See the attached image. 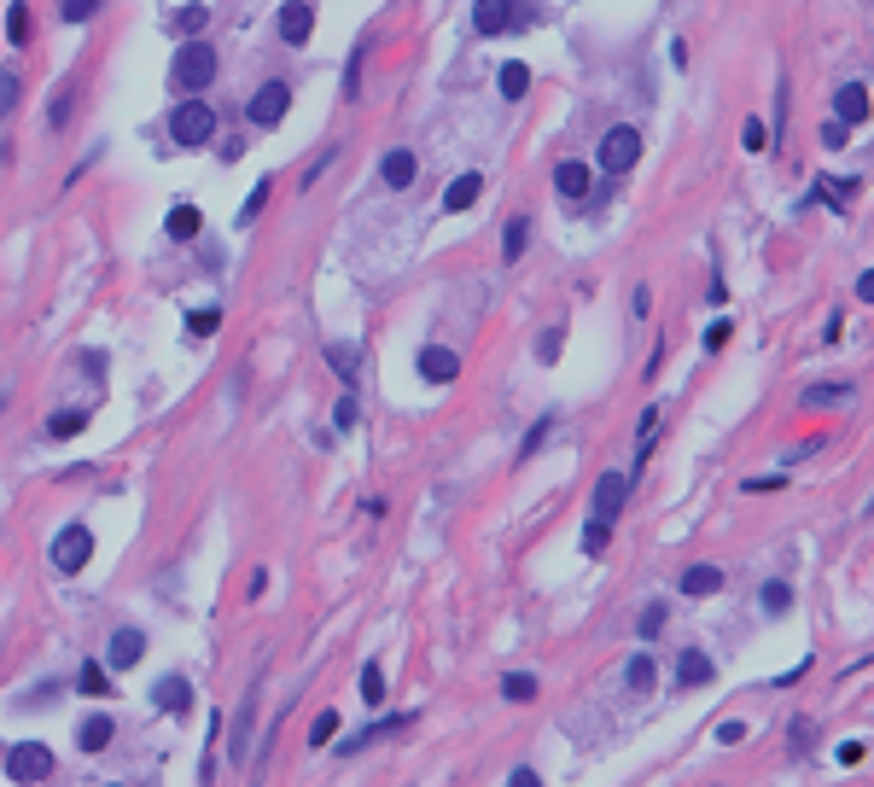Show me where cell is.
Segmentation results:
<instances>
[{
  "label": "cell",
  "mask_w": 874,
  "mask_h": 787,
  "mask_svg": "<svg viewBox=\"0 0 874 787\" xmlns=\"http://www.w3.org/2000/svg\"><path fill=\"white\" fill-rule=\"evenodd\" d=\"M216 70L222 65H216V47H210V41H181V53L169 59V82H175L187 100H199L204 88L216 82Z\"/></svg>",
  "instance_id": "cell-1"
},
{
  "label": "cell",
  "mask_w": 874,
  "mask_h": 787,
  "mask_svg": "<svg viewBox=\"0 0 874 787\" xmlns=\"http://www.w3.org/2000/svg\"><path fill=\"white\" fill-rule=\"evenodd\" d=\"M210 135H216V111H210L204 100H181L175 111H169V140H175V146L193 152V146H204Z\"/></svg>",
  "instance_id": "cell-2"
},
{
  "label": "cell",
  "mask_w": 874,
  "mask_h": 787,
  "mask_svg": "<svg viewBox=\"0 0 874 787\" xmlns=\"http://www.w3.org/2000/svg\"><path fill=\"white\" fill-rule=\"evenodd\" d=\"M53 747H41V741H18V747H6V776L18 787H41L53 776Z\"/></svg>",
  "instance_id": "cell-3"
},
{
  "label": "cell",
  "mask_w": 874,
  "mask_h": 787,
  "mask_svg": "<svg viewBox=\"0 0 874 787\" xmlns=\"http://www.w3.org/2000/svg\"><path fill=\"white\" fill-rule=\"evenodd\" d=\"M47 554H53V566H59L65 578H76V572L94 560V531H88L82 519H70V525H59V537H53Z\"/></svg>",
  "instance_id": "cell-4"
},
{
  "label": "cell",
  "mask_w": 874,
  "mask_h": 787,
  "mask_svg": "<svg viewBox=\"0 0 874 787\" xmlns=\"http://www.w3.org/2000/svg\"><path fill=\"white\" fill-rule=\"evenodd\" d=\"M595 164H601L606 175H630V170L641 164V135L630 129V123L606 129V135H601V152H595Z\"/></svg>",
  "instance_id": "cell-5"
},
{
  "label": "cell",
  "mask_w": 874,
  "mask_h": 787,
  "mask_svg": "<svg viewBox=\"0 0 874 787\" xmlns=\"http://www.w3.org/2000/svg\"><path fill=\"white\" fill-rule=\"evenodd\" d=\"M286 111H292V88L274 76V82H263V88L251 94V105H245V123H251V129H280V123H286Z\"/></svg>",
  "instance_id": "cell-6"
},
{
  "label": "cell",
  "mask_w": 874,
  "mask_h": 787,
  "mask_svg": "<svg viewBox=\"0 0 874 787\" xmlns=\"http://www.w3.org/2000/svg\"><path fill=\"white\" fill-rule=\"evenodd\" d=\"M140 659H146V630H135V624L111 630V642H105V671H135Z\"/></svg>",
  "instance_id": "cell-7"
},
{
  "label": "cell",
  "mask_w": 874,
  "mask_h": 787,
  "mask_svg": "<svg viewBox=\"0 0 874 787\" xmlns=\"http://www.w3.org/2000/svg\"><path fill=\"white\" fill-rule=\"evenodd\" d=\"M414 368H420V379H426V385H455V374H461V356H455L449 344H426V350L414 356Z\"/></svg>",
  "instance_id": "cell-8"
},
{
  "label": "cell",
  "mask_w": 874,
  "mask_h": 787,
  "mask_svg": "<svg viewBox=\"0 0 874 787\" xmlns=\"http://www.w3.org/2000/svg\"><path fill=\"white\" fill-rule=\"evenodd\" d=\"M274 24H280V41H286V47H309V35H315V6H309V0H286Z\"/></svg>",
  "instance_id": "cell-9"
},
{
  "label": "cell",
  "mask_w": 874,
  "mask_h": 787,
  "mask_svg": "<svg viewBox=\"0 0 874 787\" xmlns=\"http://www.w3.org/2000/svg\"><path fill=\"white\" fill-rule=\"evenodd\" d=\"M408 723H414V712H385L379 723H368V729H356L350 741H338V753H344V758H356L362 747H373V741H385V735H403Z\"/></svg>",
  "instance_id": "cell-10"
},
{
  "label": "cell",
  "mask_w": 874,
  "mask_h": 787,
  "mask_svg": "<svg viewBox=\"0 0 874 787\" xmlns=\"http://www.w3.org/2000/svg\"><path fill=\"white\" fill-rule=\"evenodd\" d=\"M117 741V718L111 712H88V718H76V753H105Z\"/></svg>",
  "instance_id": "cell-11"
},
{
  "label": "cell",
  "mask_w": 874,
  "mask_h": 787,
  "mask_svg": "<svg viewBox=\"0 0 874 787\" xmlns=\"http://www.w3.org/2000/svg\"><path fill=\"white\" fill-rule=\"evenodd\" d=\"M624 496H630V479H624V473H601V479H595V514L589 519L612 525V519L624 514Z\"/></svg>",
  "instance_id": "cell-12"
},
{
  "label": "cell",
  "mask_w": 874,
  "mask_h": 787,
  "mask_svg": "<svg viewBox=\"0 0 874 787\" xmlns=\"http://www.w3.org/2000/svg\"><path fill=\"white\" fill-rule=\"evenodd\" d=\"M834 123H845V129L869 123V82H840V94H834Z\"/></svg>",
  "instance_id": "cell-13"
},
{
  "label": "cell",
  "mask_w": 874,
  "mask_h": 787,
  "mask_svg": "<svg viewBox=\"0 0 874 787\" xmlns=\"http://www.w3.org/2000/svg\"><path fill=\"white\" fill-rule=\"evenodd\" d=\"M152 706H158V712H169V718H187V712H193V683H187V677H158V688H152Z\"/></svg>",
  "instance_id": "cell-14"
},
{
  "label": "cell",
  "mask_w": 874,
  "mask_h": 787,
  "mask_svg": "<svg viewBox=\"0 0 874 787\" xmlns=\"http://www.w3.org/2000/svg\"><path fill=\"white\" fill-rule=\"evenodd\" d=\"M472 30L478 35H507L513 30V0H472Z\"/></svg>",
  "instance_id": "cell-15"
},
{
  "label": "cell",
  "mask_w": 874,
  "mask_h": 787,
  "mask_svg": "<svg viewBox=\"0 0 874 787\" xmlns=\"http://www.w3.org/2000/svg\"><path fill=\"white\" fill-rule=\"evenodd\" d=\"M711 677H717L711 653H700V648H682V653H676V688H706Z\"/></svg>",
  "instance_id": "cell-16"
},
{
  "label": "cell",
  "mask_w": 874,
  "mask_h": 787,
  "mask_svg": "<svg viewBox=\"0 0 874 787\" xmlns=\"http://www.w3.org/2000/svg\"><path fill=\"white\" fill-rule=\"evenodd\" d=\"M414 175H420V158H414L408 146H391V152L379 158V181H385V187H414Z\"/></svg>",
  "instance_id": "cell-17"
},
{
  "label": "cell",
  "mask_w": 874,
  "mask_h": 787,
  "mask_svg": "<svg viewBox=\"0 0 874 787\" xmlns=\"http://www.w3.org/2000/svg\"><path fill=\"white\" fill-rule=\"evenodd\" d=\"M251 723H257V688H245L239 718H234V735H228V758H234V764H245V753H251Z\"/></svg>",
  "instance_id": "cell-18"
},
{
  "label": "cell",
  "mask_w": 874,
  "mask_h": 787,
  "mask_svg": "<svg viewBox=\"0 0 874 787\" xmlns=\"http://www.w3.org/2000/svg\"><path fill=\"white\" fill-rule=\"evenodd\" d=\"M554 193H560V199H583V193H589V164H583V158H560V164H554Z\"/></svg>",
  "instance_id": "cell-19"
},
{
  "label": "cell",
  "mask_w": 874,
  "mask_h": 787,
  "mask_svg": "<svg viewBox=\"0 0 874 787\" xmlns=\"http://www.w3.org/2000/svg\"><path fill=\"white\" fill-rule=\"evenodd\" d=\"M676 583H682V595H688V601H706V595H717V589H723V566H688Z\"/></svg>",
  "instance_id": "cell-20"
},
{
  "label": "cell",
  "mask_w": 874,
  "mask_h": 787,
  "mask_svg": "<svg viewBox=\"0 0 874 787\" xmlns=\"http://www.w3.org/2000/svg\"><path fill=\"white\" fill-rule=\"evenodd\" d=\"M478 193H484V175H478V170L455 175V181L443 187V210H472V205H478Z\"/></svg>",
  "instance_id": "cell-21"
},
{
  "label": "cell",
  "mask_w": 874,
  "mask_h": 787,
  "mask_svg": "<svg viewBox=\"0 0 874 787\" xmlns=\"http://www.w3.org/2000/svg\"><path fill=\"white\" fill-rule=\"evenodd\" d=\"M204 24H210V6H199V0H187V6H175V12H169V30L181 35V41H199Z\"/></svg>",
  "instance_id": "cell-22"
},
{
  "label": "cell",
  "mask_w": 874,
  "mask_h": 787,
  "mask_svg": "<svg viewBox=\"0 0 874 787\" xmlns=\"http://www.w3.org/2000/svg\"><path fill=\"white\" fill-rule=\"evenodd\" d=\"M327 368L344 379V391H356V374H362V350H356V344H327Z\"/></svg>",
  "instance_id": "cell-23"
},
{
  "label": "cell",
  "mask_w": 874,
  "mask_h": 787,
  "mask_svg": "<svg viewBox=\"0 0 874 787\" xmlns=\"http://www.w3.org/2000/svg\"><path fill=\"white\" fill-rule=\"evenodd\" d=\"M88 432V409H59V414H47V438L53 444H65V438H82Z\"/></svg>",
  "instance_id": "cell-24"
},
{
  "label": "cell",
  "mask_w": 874,
  "mask_h": 787,
  "mask_svg": "<svg viewBox=\"0 0 874 787\" xmlns=\"http://www.w3.org/2000/svg\"><path fill=\"white\" fill-rule=\"evenodd\" d=\"M537 694H542V683L531 677V671H507V677H502V700H507V706H531Z\"/></svg>",
  "instance_id": "cell-25"
},
{
  "label": "cell",
  "mask_w": 874,
  "mask_h": 787,
  "mask_svg": "<svg viewBox=\"0 0 874 787\" xmlns=\"http://www.w3.org/2000/svg\"><path fill=\"white\" fill-rule=\"evenodd\" d=\"M111 688H117V683H111V671H105V659H88V665L76 671V694H94V700H105Z\"/></svg>",
  "instance_id": "cell-26"
},
{
  "label": "cell",
  "mask_w": 874,
  "mask_h": 787,
  "mask_svg": "<svg viewBox=\"0 0 874 787\" xmlns=\"http://www.w3.org/2000/svg\"><path fill=\"white\" fill-rule=\"evenodd\" d=\"M169 240H199V228H204V216H199V205H175L169 210Z\"/></svg>",
  "instance_id": "cell-27"
},
{
  "label": "cell",
  "mask_w": 874,
  "mask_h": 787,
  "mask_svg": "<svg viewBox=\"0 0 874 787\" xmlns=\"http://www.w3.org/2000/svg\"><path fill=\"white\" fill-rule=\"evenodd\" d=\"M799 403H805V409H840V403H851V385H845V379H834V385H810Z\"/></svg>",
  "instance_id": "cell-28"
},
{
  "label": "cell",
  "mask_w": 874,
  "mask_h": 787,
  "mask_svg": "<svg viewBox=\"0 0 874 787\" xmlns=\"http://www.w3.org/2000/svg\"><path fill=\"white\" fill-rule=\"evenodd\" d=\"M665 618H671V601H647L641 618H636V636L641 642H659V636H665Z\"/></svg>",
  "instance_id": "cell-29"
},
{
  "label": "cell",
  "mask_w": 874,
  "mask_h": 787,
  "mask_svg": "<svg viewBox=\"0 0 874 787\" xmlns=\"http://www.w3.org/2000/svg\"><path fill=\"white\" fill-rule=\"evenodd\" d=\"M525 245H531V216H513L502 234V263H519L525 257Z\"/></svg>",
  "instance_id": "cell-30"
},
{
  "label": "cell",
  "mask_w": 874,
  "mask_h": 787,
  "mask_svg": "<svg viewBox=\"0 0 874 787\" xmlns=\"http://www.w3.org/2000/svg\"><path fill=\"white\" fill-rule=\"evenodd\" d=\"M525 94H531V65L507 59L502 65V100H525Z\"/></svg>",
  "instance_id": "cell-31"
},
{
  "label": "cell",
  "mask_w": 874,
  "mask_h": 787,
  "mask_svg": "<svg viewBox=\"0 0 874 787\" xmlns=\"http://www.w3.org/2000/svg\"><path fill=\"white\" fill-rule=\"evenodd\" d=\"M624 683H630V694H647V688L659 683V665H653L647 653H636V659L624 665Z\"/></svg>",
  "instance_id": "cell-32"
},
{
  "label": "cell",
  "mask_w": 874,
  "mask_h": 787,
  "mask_svg": "<svg viewBox=\"0 0 874 787\" xmlns=\"http://www.w3.org/2000/svg\"><path fill=\"white\" fill-rule=\"evenodd\" d=\"M30 30H35L30 6H24V0H12V6H6V41H12V47H24V41H30Z\"/></svg>",
  "instance_id": "cell-33"
},
{
  "label": "cell",
  "mask_w": 874,
  "mask_h": 787,
  "mask_svg": "<svg viewBox=\"0 0 874 787\" xmlns=\"http://www.w3.org/2000/svg\"><path fill=\"white\" fill-rule=\"evenodd\" d=\"M269 193H274V181L263 175V181H257V187L245 193V210H239V228H251V222H257L263 210H269Z\"/></svg>",
  "instance_id": "cell-34"
},
{
  "label": "cell",
  "mask_w": 874,
  "mask_h": 787,
  "mask_svg": "<svg viewBox=\"0 0 874 787\" xmlns=\"http://www.w3.org/2000/svg\"><path fill=\"white\" fill-rule=\"evenodd\" d=\"M758 607H764V613H787V607H793V589H787L781 578H770L764 589H758Z\"/></svg>",
  "instance_id": "cell-35"
},
{
  "label": "cell",
  "mask_w": 874,
  "mask_h": 787,
  "mask_svg": "<svg viewBox=\"0 0 874 787\" xmlns=\"http://www.w3.org/2000/svg\"><path fill=\"white\" fill-rule=\"evenodd\" d=\"M18 100H24V76L18 70H0V117H12Z\"/></svg>",
  "instance_id": "cell-36"
},
{
  "label": "cell",
  "mask_w": 874,
  "mask_h": 787,
  "mask_svg": "<svg viewBox=\"0 0 874 787\" xmlns=\"http://www.w3.org/2000/svg\"><path fill=\"white\" fill-rule=\"evenodd\" d=\"M362 700H368V706H379V700H385V665H379V659H368V665H362Z\"/></svg>",
  "instance_id": "cell-37"
},
{
  "label": "cell",
  "mask_w": 874,
  "mask_h": 787,
  "mask_svg": "<svg viewBox=\"0 0 874 787\" xmlns=\"http://www.w3.org/2000/svg\"><path fill=\"white\" fill-rule=\"evenodd\" d=\"M216 327H222V309H193L187 315V339H210Z\"/></svg>",
  "instance_id": "cell-38"
},
{
  "label": "cell",
  "mask_w": 874,
  "mask_h": 787,
  "mask_svg": "<svg viewBox=\"0 0 874 787\" xmlns=\"http://www.w3.org/2000/svg\"><path fill=\"white\" fill-rule=\"evenodd\" d=\"M356 420H362V403H356V391H344V397H338V409H333V432H350Z\"/></svg>",
  "instance_id": "cell-39"
},
{
  "label": "cell",
  "mask_w": 874,
  "mask_h": 787,
  "mask_svg": "<svg viewBox=\"0 0 874 787\" xmlns=\"http://www.w3.org/2000/svg\"><path fill=\"white\" fill-rule=\"evenodd\" d=\"M548 432H554V414H542L537 426H531V432H525V444H519V461H531V455H537V449L548 444Z\"/></svg>",
  "instance_id": "cell-40"
},
{
  "label": "cell",
  "mask_w": 874,
  "mask_h": 787,
  "mask_svg": "<svg viewBox=\"0 0 874 787\" xmlns=\"http://www.w3.org/2000/svg\"><path fill=\"white\" fill-rule=\"evenodd\" d=\"M333 741H338V712H321L309 723V747H333Z\"/></svg>",
  "instance_id": "cell-41"
},
{
  "label": "cell",
  "mask_w": 874,
  "mask_h": 787,
  "mask_svg": "<svg viewBox=\"0 0 874 787\" xmlns=\"http://www.w3.org/2000/svg\"><path fill=\"white\" fill-rule=\"evenodd\" d=\"M606 543H612V525L589 519V525H583V554H606Z\"/></svg>",
  "instance_id": "cell-42"
},
{
  "label": "cell",
  "mask_w": 874,
  "mask_h": 787,
  "mask_svg": "<svg viewBox=\"0 0 874 787\" xmlns=\"http://www.w3.org/2000/svg\"><path fill=\"white\" fill-rule=\"evenodd\" d=\"M560 344H566V327H548L537 339V362H560Z\"/></svg>",
  "instance_id": "cell-43"
},
{
  "label": "cell",
  "mask_w": 874,
  "mask_h": 787,
  "mask_svg": "<svg viewBox=\"0 0 874 787\" xmlns=\"http://www.w3.org/2000/svg\"><path fill=\"white\" fill-rule=\"evenodd\" d=\"M740 490H746V496H770V490H787V473L775 467V473H764V479H746Z\"/></svg>",
  "instance_id": "cell-44"
},
{
  "label": "cell",
  "mask_w": 874,
  "mask_h": 787,
  "mask_svg": "<svg viewBox=\"0 0 874 787\" xmlns=\"http://www.w3.org/2000/svg\"><path fill=\"white\" fill-rule=\"evenodd\" d=\"M764 140H770L764 117H746V129H740V146H746V152H764Z\"/></svg>",
  "instance_id": "cell-45"
},
{
  "label": "cell",
  "mask_w": 874,
  "mask_h": 787,
  "mask_svg": "<svg viewBox=\"0 0 874 787\" xmlns=\"http://www.w3.org/2000/svg\"><path fill=\"white\" fill-rule=\"evenodd\" d=\"M100 6H105V0H65L59 12H65V24H88V18H94Z\"/></svg>",
  "instance_id": "cell-46"
},
{
  "label": "cell",
  "mask_w": 874,
  "mask_h": 787,
  "mask_svg": "<svg viewBox=\"0 0 874 787\" xmlns=\"http://www.w3.org/2000/svg\"><path fill=\"white\" fill-rule=\"evenodd\" d=\"M711 735H717V747H740V741H746V723H740V718H723L717 729H711Z\"/></svg>",
  "instance_id": "cell-47"
},
{
  "label": "cell",
  "mask_w": 874,
  "mask_h": 787,
  "mask_svg": "<svg viewBox=\"0 0 874 787\" xmlns=\"http://www.w3.org/2000/svg\"><path fill=\"white\" fill-rule=\"evenodd\" d=\"M47 123H53V129H65V123H70V82L53 94V105H47Z\"/></svg>",
  "instance_id": "cell-48"
},
{
  "label": "cell",
  "mask_w": 874,
  "mask_h": 787,
  "mask_svg": "<svg viewBox=\"0 0 874 787\" xmlns=\"http://www.w3.org/2000/svg\"><path fill=\"white\" fill-rule=\"evenodd\" d=\"M729 333H735V321L723 315V321H711V327H706V339H700V344H706V350H723V344H729Z\"/></svg>",
  "instance_id": "cell-49"
},
{
  "label": "cell",
  "mask_w": 874,
  "mask_h": 787,
  "mask_svg": "<svg viewBox=\"0 0 874 787\" xmlns=\"http://www.w3.org/2000/svg\"><path fill=\"white\" fill-rule=\"evenodd\" d=\"M507 787H542V776L531 770V764H513V776H507Z\"/></svg>",
  "instance_id": "cell-50"
},
{
  "label": "cell",
  "mask_w": 874,
  "mask_h": 787,
  "mask_svg": "<svg viewBox=\"0 0 874 787\" xmlns=\"http://www.w3.org/2000/svg\"><path fill=\"white\" fill-rule=\"evenodd\" d=\"M845 135H851L845 123H822V146H828V152H834V146H845Z\"/></svg>",
  "instance_id": "cell-51"
},
{
  "label": "cell",
  "mask_w": 874,
  "mask_h": 787,
  "mask_svg": "<svg viewBox=\"0 0 874 787\" xmlns=\"http://www.w3.org/2000/svg\"><path fill=\"white\" fill-rule=\"evenodd\" d=\"M822 444H828V438H805V444H793L787 461H810V455H822Z\"/></svg>",
  "instance_id": "cell-52"
},
{
  "label": "cell",
  "mask_w": 874,
  "mask_h": 787,
  "mask_svg": "<svg viewBox=\"0 0 874 787\" xmlns=\"http://www.w3.org/2000/svg\"><path fill=\"white\" fill-rule=\"evenodd\" d=\"M834 758H840V764H863V741H840Z\"/></svg>",
  "instance_id": "cell-53"
},
{
  "label": "cell",
  "mask_w": 874,
  "mask_h": 787,
  "mask_svg": "<svg viewBox=\"0 0 874 787\" xmlns=\"http://www.w3.org/2000/svg\"><path fill=\"white\" fill-rule=\"evenodd\" d=\"M805 671H810V659H799L793 671H781V677H770V683H775V688H793V683H799V677H805Z\"/></svg>",
  "instance_id": "cell-54"
},
{
  "label": "cell",
  "mask_w": 874,
  "mask_h": 787,
  "mask_svg": "<svg viewBox=\"0 0 874 787\" xmlns=\"http://www.w3.org/2000/svg\"><path fill=\"white\" fill-rule=\"evenodd\" d=\"M810 747V718H793V753H805Z\"/></svg>",
  "instance_id": "cell-55"
},
{
  "label": "cell",
  "mask_w": 874,
  "mask_h": 787,
  "mask_svg": "<svg viewBox=\"0 0 874 787\" xmlns=\"http://www.w3.org/2000/svg\"><path fill=\"white\" fill-rule=\"evenodd\" d=\"M857 298H863V304H874V269L857 274Z\"/></svg>",
  "instance_id": "cell-56"
},
{
  "label": "cell",
  "mask_w": 874,
  "mask_h": 787,
  "mask_svg": "<svg viewBox=\"0 0 874 787\" xmlns=\"http://www.w3.org/2000/svg\"><path fill=\"white\" fill-rule=\"evenodd\" d=\"M0 414H6V397H0Z\"/></svg>",
  "instance_id": "cell-57"
},
{
  "label": "cell",
  "mask_w": 874,
  "mask_h": 787,
  "mask_svg": "<svg viewBox=\"0 0 874 787\" xmlns=\"http://www.w3.org/2000/svg\"><path fill=\"white\" fill-rule=\"evenodd\" d=\"M111 787H117V782H111Z\"/></svg>",
  "instance_id": "cell-58"
}]
</instances>
